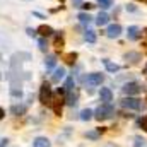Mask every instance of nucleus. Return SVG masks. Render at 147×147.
Masks as SVG:
<instances>
[{
	"mask_svg": "<svg viewBox=\"0 0 147 147\" xmlns=\"http://www.w3.org/2000/svg\"><path fill=\"white\" fill-rule=\"evenodd\" d=\"M106 34H108V38H118L121 34V26L120 24H111V26H108Z\"/></svg>",
	"mask_w": 147,
	"mask_h": 147,
	"instance_id": "obj_8",
	"label": "nucleus"
},
{
	"mask_svg": "<svg viewBox=\"0 0 147 147\" xmlns=\"http://www.w3.org/2000/svg\"><path fill=\"white\" fill-rule=\"evenodd\" d=\"M79 21H80L82 24H91L92 17H91L89 14H86V12H80V14H79Z\"/></svg>",
	"mask_w": 147,
	"mask_h": 147,
	"instance_id": "obj_16",
	"label": "nucleus"
},
{
	"mask_svg": "<svg viewBox=\"0 0 147 147\" xmlns=\"http://www.w3.org/2000/svg\"><path fill=\"white\" fill-rule=\"evenodd\" d=\"M84 38H86L89 43H94V41H96V33H94L92 29H87V31H86V34H84Z\"/></svg>",
	"mask_w": 147,
	"mask_h": 147,
	"instance_id": "obj_20",
	"label": "nucleus"
},
{
	"mask_svg": "<svg viewBox=\"0 0 147 147\" xmlns=\"http://www.w3.org/2000/svg\"><path fill=\"white\" fill-rule=\"evenodd\" d=\"M65 101H67L69 106H75V105H77V92H75L74 89L70 92H67V99H65Z\"/></svg>",
	"mask_w": 147,
	"mask_h": 147,
	"instance_id": "obj_13",
	"label": "nucleus"
},
{
	"mask_svg": "<svg viewBox=\"0 0 147 147\" xmlns=\"http://www.w3.org/2000/svg\"><path fill=\"white\" fill-rule=\"evenodd\" d=\"M105 80V77H103V74H89L87 77H86V82L89 84V86H101V82Z\"/></svg>",
	"mask_w": 147,
	"mask_h": 147,
	"instance_id": "obj_5",
	"label": "nucleus"
},
{
	"mask_svg": "<svg viewBox=\"0 0 147 147\" xmlns=\"http://www.w3.org/2000/svg\"><path fill=\"white\" fill-rule=\"evenodd\" d=\"M134 146H135V147H146V140H144V139H140V137H137Z\"/></svg>",
	"mask_w": 147,
	"mask_h": 147,
	"instance_id": "obj_25",
	"label": "nucleus"
},
{
	"mask_svg": "<svg viewBox=\"0 0 147 147\" xmlns=\"http://www.w3.org/2000/svg\"><path fill=\"white\" fill-rule=\"evenodd\" d=\"M12 113H24V106H12Z\"/></svg>",
	"mask_w": 147,
	"mask_h": 147,
	"instance_id": "obj_27",
	"label": "nucleus"
},
{
	"mask_svg": "<svg viewBox=\"0 0 147 147\" xmlns=\"http://www.w3.org/2000/svg\"><path fill=\"white\" fill-rule=\"evenodd\" d=\"M99 3H101V7H103V9H110L111 5H113V0H101Z\"/></svg>",
	"mask_w": 147,
	"mask_h": 147,
	"instance_id": "obj_24",
	"label": "nucleus"
},
{
	"mask_svg": "<svg viewBox=\"0 0 147 147\" xmlns=\"http://www.w3.org/2000/svg\"><path fill=\"white\" fill-rule=\"evenodd\" d=\"M92 115H94V113H92L91 110H82V111H80V120L87 121V120H91V118H92Z\"/></svg>",
	"mask_w": 147,
	"mask_h": 147,
	"instance_id": "obj_19",
	"label": "nucleus"
},
{
	"mask_svg": "<svg viewBox=\"0 0 147 147\" xmlns=\"http://www.w3.org/2000/svg\"><path fill=\"white\" fill-rule=\"evenodd\" d=\"M51 99H53V94H51V87H50V84H43L41 86V89H39V101L43 103V105H46V106H50L51 105Z\"/></svg>",
	"mask_w": 147,
	"mask_h": 147,
	"instance_id": "obj_2",
	"label": "nucleus"
},
{
	"mask_svg": "<svg viewBox=\"0 0 147 147\" xmlns=\"http://www.w3.org/2000/svg\"><path fill=\"white\" fill-rule=\"evenodd\" d=\"M45 63H46V69H53V67H55V63H57V58H55L53 55H48V57H46V60H45Z\"/></svg>",
	"mask_w": 147,
	"mask_h": 147,
	"instance_id": "obj_18",
	"label": "nucleus"
},
{
	"mask_svg": "<svg viewBox=\"0 0 147 147\" xmlns=\"http://www.w3.org/2000/svg\"><path fill=\"white\" fill-rule=\"evenodd\" d=\"M128 39H132V41H135V39H139V36H140V29L137 28V26H130L128 28Z\"/></svg>",
	"mask_w": 147,
	"mask_h": 147,
	"instance_id": "obj_10",
	"label": "nucleus"
},
{
	"mask_svg": "<svg viewBox=\"0 0 147 147\" xmlns=\"http://www.w3.org/2000/svg\"><path fill=\"white\" fill-rule=\"evenodd\" d=\"M99 134H101V128H98L96 132H87V139H94L96 140L99 137Z\"/></svg>",
	"mask_w": 147,
	"mask_h": 147,
	"instance_id": "obj_23",
	"label": "nucleus"
},
{
	"mask_svg": "<svg viewBox=\"0 0 147 147\" xmlns=\"http://www.w3.org/2000/svg\"><path fill=\"white\" fill-rule=\"evenodd\" d=\"M33 146L34 147H50V140L46 137H38V139H34Z\"/></svg>",
	"mask_w": 147,
	"mask_h": 147,
	"instance_id": "obj_14",
	"label": "nucleus"
},
{
	"mask_svg": "<svg viewBox=\"0 0 147 147\" xmlns=\"http://www.w3.org/2000/svg\"><path fill=\"white\" fill-rule=\"evenodd\" d=\"M0 118H3V110L0 108Z\"/></svg>",
	"mask_w": 147,
	"mask_h": 147,
	"instance_id": "obj_33",
	"label": "nucleus"
},
{
	"mask_svg": "<svg viewBox=\"0 0 147 147\" xmlns=\"http://www.w3.org/2000/svg\"><path fill=\"white\" fill-rule=\"evenodd\" d=\"M62 105H63V99L60 98V94H58V98H55L53 96V99H51V108H53V111L57 113V115H62Z\"/></svg>",
	"mask_w": 147,
	"mask_h": 147,
	"instance_id": "obj_7",
	"label": "nucleus"
},
{
	"mask_svg": "<svg viewBox=\"0 0 147 147\" xmlns=\"http://www.w3.org/2000/svg\"><path fill=\"white\" fill-rule=\"evenodd\" d=\"M113 115H115V108H113L111 105H103V106H99L98 110L94 111V116H96V120H99V121L108 120Z\"/></svg>",
	"mask_w": 147,
	"mask_h": 147,
	"instance_id": "obj_1",
	"label": "nucleus"
},
{
	"mask_svg": "<svg viewBox=\"0 0 147 147\" xmlns=\"http://www.w3.org/2000/svg\"><path fill=\"white\" fill-rule=\"evenodd\" d=\"M7 144H9V142H7V140L3 139V140H2V144H0V147H5V146H7Z\"/></svg>",
	"mask_w": 147,
	"mask_h": 147,
	"instance_id": "obj_32",
	"label": "nucleus"
},
{
	"mask_svg": "<svg viewBox=\"0 0 147 147\" xmlns=\"http://www.w3.org/2000/svg\"><path fill=\"white\" fill-rule=\"evenodd\" d=\"M140 125H142V128L147 132V116H144V118L140 120Z\"/></svg>",
	"mask_w": 147,
	"mask_h": 147,
	"instance_id": "obj_28",
	"label": "nucleus"
},
{
	"mask_svg": "<svg viewBox=\"0 0 147 147\" xmlns=\"http://www.w3.org/2000/svg\"><path fill=\"white\" fill-rule=\"evenodd\" d=\"M99 98H101V101H103L105 105H110L111 101H113V92H111V89H108V87H101Z\"/></svg>",
	"mask_w": 147,
	"mask_h": 147,
	"instance_id": "obj_6",
	"label": "nucleus"
},
{
	"mask_svg": "<svg viewBox=\"0 0 147 147\" xmlns=\"http://www.w3.org/2000/svg\"><path fill=\"white\" fill-rule=\"evenodd\" d=\"M146 74H147V65H146Z\"/></svg>",
	"mask_w": 147,
	"mask_h": 147,
	"instance_id": "obj_34",
	"label": "nucleus"
},
{
	"mask_svg": "<svg viewBox=\"0 0 147 147\" xmlns=\"http://www.w3.org/2000/svg\"><path fill=\"white\" fill-rule=\"evenodd\" d=\"M63 77H65V69L58 67V69H55V72L51 74V82H60Z\"/></svg>",
	"mask_w": 147,
	"mask_h": 147,
	"instance_id": "obj_9",
	"label": "nucleus"
},
{
	"mask_svg": "<svg viewBox=\"0 0 147 147\" xmlns=\"http://www.w3.org/2000/svg\"><path fill=\"white\" fill-rule=\"evenodd\" d=\"M53 43H55L57 48H62V46H63V38L60 36V34H55V41H53Z\"/></svg>",
	"mask_w": 147,
	"mask_h": 147,
	"instance_id": "obj_21",
	"label": "nucleus"
},
{
	"mask_svg": "<svg viewBox=\"0 0 147 147\" xmlns=\"http://www.w3.org/2000/svg\"><path fill=\"white\" fill-rule=\"evenodd\" d=\"M60 2H63V0H60Z\"/></svg>",
	"mask_w": 147,
	"mask_h": 147,
	"instance_id": "obj_37",
	"label": "nucleus"
},
{
	"mask_svg": "<svg viewBox=\"0 0 147 147\" xmlns=\"http://www.w3.org/2000/svg\"><path fill=\"white\" fill-rule=\"evenodd\" d=\"M142 2H146V3H147V0H142Z\"/></svg>",
	"mask_w": 147,
	"mask_h": 147,
	"instance_id": "obj_35",
	"label": "nucleus"
},
{
	"mask_svg": "<svg viewBox=\"0 0 147 147\" xmlns=\"http://www.w3.org/2000/svg\"><path fill=\"white\" fill-rule=\"evenodd\" d=\"M103 63H105L106 70H108V72H111V74H115V72H118V70H120V67H118L116 63L110 62V60H103Z\"/></svg>",
	"mask_w": 147,
	"mask_h": 147,
	"instance_id": "obj_15",
	"label": "nucleus"
},
{
	"mask_svg": "<svg viewBox=\"0 0 147 147\" xmlns=\"http://www.w3.org/2000/svg\"><path fill=\"white\" fill-rule=\"evenodd\" d=\"M74 62H75V53H70V55H67V63L74 65Z\"/></svg>",
	"mask_w": 147,
	"mask_h": 147,
	"instance_id": "obj_26",
	"label": "nucleus"
},
{
	"mask_svg": "<svg viewBox=\"0 0 147 147\" xmlns=\"http://www.w3.org/2000/svg\"><path fill=\"white\" fill-rule=\"evenodd\" d=\"M98 2H101V0H98Z\"/></svg>",
	"mask_w": 147,
	"mask_h": 147,
	"instance_id": "obj_36",
	"label": "nucleus"
},
{
	"mask_svg": "<svg viewBox=\"0 0 147 147\" xmlns=\"http://www.w3.org/2000/svg\"><path fill=\"white\" fill-rule=\"evenodd\" d=\"M121 106H123L125 110H140L142 103H140V99L128 96V98H123V99H121Z\"/></svg>",
	"mask_w": 147,
	"mask_h": 147,
	"instance_id": "obj_3",
	"label": "nucleus"
},
{
	"mask_svg": "<svg viewBox=\"0 0 147 147\" xmlns=\"http://www.w3.org/2000/svg\"><path fill=\"white\" fill-rule=\"evenodd\" d=\"M74 5H75V7H80L82 3H80V0H74Z\"/></svg>",
	"mask_w": 147,
	"mask_h": 147,
	"instance_id": "obj_31",
	"label": "nucleus"
},
{
	"mask_svg": "<svg viewBox=\"0 0 147 147\" xmlns=\"http://www.w3.org/2000/svg\"><path fill=\"white\" fill-rule=\"evenodd\" d=\"M80 7H86V9H92V7H94V5H91V3H82V5H80Z\"/></svg>",
	"mask_w": 147,
	"mask_h": 147,
	"instance_id": "obj_30",
	"label": "nucleus"
},
{
	"mask_svg": "<svg viewBox=\"0 0 147 147\" xmlns=\"http://www.w3.org/2000/svg\"><path fill=\"white\" fill-rule=\"evenodd\" d=\"M38 33H39V34H41L43 38L55 34V31H53V29H51L50 26H39V28H38Z\"/></svg>",
	"mask_w": 147,
	"mask_h": 147,
	"instance_id": "obj_12",
	"label": "nucleus"
},
{
	"mask_svg": "<svg viewBox=\"0 0 147 147\" xmlns=\"http://www.w3.org/2000/svg\"><path fill=\"white\" fill-rule=\"evenodd\" d=\"M121 89H123V92H125L127 96H135V94H139V92L142 91V87H140L139 84H135V82H128V84H125Z\"/></svg>",
	"mask_w": 147,
	"mask_h": 147,
	"instance_id": "obj_4",
	"label": "nucleus"
},
{
	"mask_svg": "<svg viewBox=\"0 0 147 147\" xmlns=\"http://www.w3.org/2000/svg\"><path fill=\"white\" fill-rule=\"evenodd\" d=\"M74 89V77H67V80H65V86H63V91H65V94L67 92H70Z\"/></svg>",
	"mask_w": 147,
	"mask_h": 147,
	"instance_id": "obj_17",
	"label": "nucleus"
},
{
	"mask_svg": "<svg viewBox=\"0 0 147 147\" xmlns=\"http://www.w3.org/2000/svg\"><path fill=\"white\" fill-rule=\"evenodd\" d=\"M38 45H39V50H41V51H46V46H48V43H46V38H39Z\"/></svg>",
	"mask_w": 147,
	"mask_h": 147,
	"instance_id": "obj_22",
	"label": "nucleus"
},
{
	"mask_svg": "<svg viewBox=\"0 0 147 147\" xmlns=\"http://www.w3.org/2000/svg\"><path fill=\"white\" fill-rule=\"evenodd\" d=\"M28 34H29V36H36V31H34V29H28Z\"/></svg>",
	"mask_w": 147,
	"mask_h": 147,
	"instance_id": "obj_29",
	"label": "nucleus"
},
{
	"mask_svg": "<svg viewBox=\"0 0 147 147\" xmlns=\"http://www.w3.org/2000/svg\"><path fill=\"white\" fill-rule=\"evenodd\" d=\"M108 21H110V16L106 12H99V16L96 17V24L98 26H105V24H108Z\"/></svg>",
	"mask_w": 147,
	"mask_h": 147,
	"instance_id": "obj_11",
	"label": "nucleus"
}]
</instances>
